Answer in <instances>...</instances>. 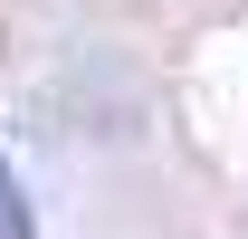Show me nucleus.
<instances>
[{
    "label": "nucleus",
    "mask_w": 248,
    "mask_h": 239,
    "mask_svg": "<svg viewBox=\"0 0 248 239\" xmlns=\"http://www.w3.org/2000/svg\"><path fill=\"white\" fill-rule=\"evenodd\" d=\"M0 239H38V220H29V191L10 182V163H0Z\"/></svg>",
    "instance_id": "1"
}]
</instances>
